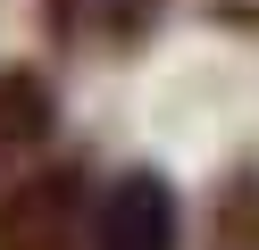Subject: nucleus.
<instances>
[{
    "instance_id": "f257e3e1",
    "label": "nucleus",
    "mask_w": 259,
    "mask_h": 250,
    "mask_svg": "<svg viewBox=\"0 0 259 250\" xmlns=\"http://www.w3.org/2000/svg\"><path fill=\"white\" fill-rule=\"evenodd\" d=\"M92 167L84 159H42L0 183V250H84L92 225Z\"/></svg>"
},
{
    "instance_id": "f03ea898",
    "label": "nucleus",
    "mask_w": 259,
    "mask_h": 250,
    "mask_svg": "<svg viewBox=\"0 0 259 250\" xmlns=\"http://www.w3.org/2000/svg\"><path fill=\"white\" fill-rule=\"evenodd\" d=\"M84 250H184V192L167 167H117L92 192V225Z\"/></svg>"
},
{
    "instance_id": "7ed1b4c3",
    "label": "nucleus",
    "mask_w": 259,
    "mask_h": 250,
    "mask_svg": "<svg viewBox=\"0 0 259 250\" xmlns=\"http://www.w3.org/2000/svg\"><path fill=\"white\" fill-rule=\"evenodd\" d=\"M59 133V92L42 67H0V183L25 175V159H42Z\"/></svg>"
},
{
    "instance_id": "20e7f679",
    "label": "nucleus",
    "mask_w": 259,
    "mask_h": 250,
    "mask_svg": "<svg viewBox=\"0 0 259 250\" xmlns=\"http://www.w3.org/2000/svg\"><path fill=\"white\" fill-rule=\"evenodd\" d=\"M218 250H259V167L218 183Z\"/></svg>"
},
{
    "instance_id": "39448f33",
    "label": "nucleus",
    "mask_w": 259,
    "mask_h": 250,
    "mask_svg": "<svg viewBox=\"0 0 259 250\" xmlns=\"http://www.w3.org/2000/svg\"><path fill=\"white\" fill-rule=\"evenodd\" d=\"M159 17H167V0H101L92 9V33H101L109 50H134L159 33Z\"/></svg>"
}]
</instances>
